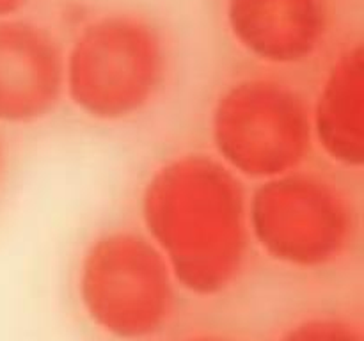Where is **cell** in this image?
Returning <instances> with one entry per match:
<instances>
[{"label":"cell","instance_id":"obj_8","mask_svg":"<svg viewBox=\"0 0 364 341\" xmlns=\"http://www.w3.org/2000/svg\"><path fill=\"white\" fill-rule=\"evenodd\" d=\"M311 117V134L323 151L347 167L364 162V52L348 45L323 78Z\"/></svg>","mask_w":364,"mask_h":341},{"label":"cell","instance_id":"obj_11","mask_svg":"<svg viewBox=\"0 0 364 341\" xmlns=\"http://www.w3.org/2000/svg\"><path fill=\"white\" fill-rule=\"evenodd\" d=\"M181 341H233L226 336H220V334H194V336H188Z\"/></svg>","mask_w":364,"mask_h":341},{"label":"cell","instance_id":"obj_3","mask_svg":"<svg viewBox=\"0 0 364 341\" xmlns=\"http://www.w3.org/2000/svg\"><path fill=\"white\" fill-rule=\"evenodd\" d=\"M174 284L151 240L109 231L82 256L77 290L82 311L100 332L114 341H146L173 318Z\"/></svg>","mask_w":364,"mask_h":341},{"label":"cell","instance_id":"obj_9","mask_svg":"<svg viewBox=\"0 0 364 341\" xmlns=\"http://www.w3.org/2000/svg\"><path fill=\"white\" fill-rule=\"evenodd\" d=\"M277 341H363V332L343 316L313 315L288 327Z\"/></svg>","mask_w":364,"mask_h":341},{"label":"cell","instance_id":"obj_4","mask_svg":"<svg viewBox=\"0 0 364 341\" xmlns=\"http://www.w3.org/2000/svg\"><path fill=\"white\" fill-rule=\"evenodd\" d=\"M249 226L263 251L281 265L318 270L350 247L355 217L340 188L311 174H283L256 190Z\"/></svg>","mask_w":364,"mask_h":341},{"label":"cell","instance_id":"obj_12","mask_svg":"<svg viewBox=\"0 0 364 341\" xmlns=\"http://www.w3.org/2000/svg\"><path fill=\"white\" fill-rule=\"evenodd\" d=\"M4 170H6V148H4V141L0 137V181H2Z\"/></svg>","mask_w":364,"mask_h":341},{"label":"cell","instance_id":"obj_6","mask_svg":"<svg viewBox=\"0 0 364 341\" xmlns=\"http://www.w3.org/2000/svg\"><path fill=\"white\" fill-rule=\"evenodd\" d=\"M228 34L255 59L294 66L315 57L334 25V0H223Z\"/></svg>","mask_w":364,"mask_h":341},{"label":"cell","instance_id":"obj_1","mask_svg":"<svg viewBox=\"0 0 364 341\" xmlns=\"http://www.w3.org/2000/svg\"><path fill=\"white\" fill-rule=\"evenodd\" d=\"M142 219L178 286L219 297L247 259V212L233 174L215 160L185 155L153 173Z\"/></svg>","mask_w":364,"mask_h":341},{"label":"cell","instance_id":"obj_2","mask_svg":"<svg viewBox=\"0 0 364 341\" xmlns=\"http://www.w3.org/2000/svg\"><path fill=\"white\" fill-rule=\"evenodd\" d=\"M169 60L167 34L151 14L100 11L82 21L64 53V91L92 119H132L159 98Z\"/></svg>","mask_w":364,"mask_h":341},{"label":"cell","instance_id":"obj_7","mask_svg":"<svg viewBox=\"0 0 364 341\" xmlns=\"http://www.w3.org/2000/svg\"><path fill=\"white\" fill-rule=\"evenodd\" d=\"M64 92V52L48 27L21 16L0 20V123L50 116Z\"/></svg>","mask_w":364,"mask_h":341},{"label":"cell","instance_id":"obj_5","mask_svg":"<svg viewBox=\"0 0 364 341\" xmlns=\"http://www.w3.org/2000/svg\"><path fill=\"white\" fill-rule=\"evenodd\" d=\"M212 137L220 158L251 178L291 173L311 141V117L301 96L267 78L230 85L212 114Z\"/></svg>","mask_w":364,"mask_h":341},{"label":"cell","instance_id":"obj_10","mask_svg":"<svg viewBox=\"0 0 364 341\" xmlns=\"http://www.w3.org/2000/svg\"><path fill=\"white\" fill-rule=\"evenodd\" d=\"M34 0H0V20L20 16Z\"/></svg>","mask_w":364,"mask_h":341}]
</instances>
